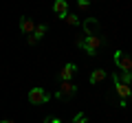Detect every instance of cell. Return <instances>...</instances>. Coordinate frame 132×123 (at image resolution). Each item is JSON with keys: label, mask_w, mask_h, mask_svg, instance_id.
Masks as SVG:
<instances>
[{"label": "cell", "mask_w": 132, "mask_h": 123, "mask_svg": "<svg viewBox=\"0 0 132 123\" xmlns=\"http://www.w3.org/2000/svg\"><path fill=\"white\" fill-rule=\"evenodd\" d=\"M75 44L79 48H84L86 55L95 57L99 51H101V46H104V38H101V35H84V38H77Z\"/></svg>", "instance_id": "1"}, {"label": "cell", "mask_w": 132, "mask_h": 123, "mask_svg": "<svg viewBox=\"0 0 132 123\" xmlns=\"http://www.w3.org/2000/svg\"><path fill=\"white\" fill-rule=\"evenodd\" d=\"M75 95H77V86L73 84V81H60V86H57V92H55L57 99L68 101V99H73Z\"/></svg>", "instance_id": "2"}, {"label": "cell", "mask_w": 132, "mask_h": 123, "mask_svg": "<svg viewBox=\"0 0 132 123\" xmlns=\"http://www.w3.org/2000/svg\"><path fill=\"white\" fill-rule=\"evenodd\" d=\"M48 99H51V95H48L44 88H31L29 90V101H31L33 106H42V103H46Z\"/></svg>", "instance_id": "3"}, {"label": "cell", "mask_w": 132, "mask_h": 123, "mask_svg": "<svg viewBox=\"0 0 132 123\" xmlns=\"http://www.w3.org/2000/svg\"><path fill=\"white\" fill-rule=\"evenodd\" d=\"M114 64H117L121 71H126V73L132 71V57L128 55L126 51H114Z\"/></svg>", "instance_id": "4"}, {"label": "cell", "mask_w": 132, "mask_h": 123, "mask_svg": "<svg viewBox=\"0 0 132 123\" xmlns=\"http://www.w3.org/2000/svg\"><path fill=\"white\" fill-rule=\"evenodd\" d=\"M75 73H77V64L68 61V64H64V68L57 73V79H60V81H73Z\"/></svg>", "instance_id": "5"}, {"label": "cell", "mask_w": 132, "mask_h": 123, "mask_svg": "<svg viewBox=\"0 0 132 123\" xmlns=\"http://www.w3.org/2000/svg\"><path fill=\"white\" fill-rule=\"evenodd\" d=\"M81 27H84V35H101L99 33V20L97 18H86L81 22Z\"/></svg>", "instance_id": "6"}, {"label": "cell", "mask_w": 132, "mask_h": 123, "mask_svg": "<svg viewBox=\"0 0 132 123\" xmlns=\"http://www.w3.org/2000/svg\"><path fill=\"white\" fill-rule=\"evenodd\" d=\"M33 29H35V22H33L31 18H27V15H22V18H20V31H22L24 35H31Z\"/></svg>", "instance_id": "7"}, {"label": "cell", "mask_w": 132, "mask_h": 123, "mask_svg": "<svg viewBox=\"0 0 132 123\" xmlns=\"http://www.w3.org/2000/svg\"><path fill=\"white\" fill-rule=\"evenodd\" d=\"M53 11H55L57 18H64L68 13V5H66V0H55L53 2Z\"/></svg>", "instance_id": "8"}, {"label": "cell", "mask_w": 132, "mask_h": 123, "mask_svg": "<svg viewBox=\"0 0 132 123\" xmlns=\"http://www.w3.org/2000/svg\"><path fill=\"white\" fill-rule=\"evenodd\" d=\"M106 75H108V73H106L104 68H95V71L90 73V77H88V81H90V84H101V81L106 79Z\"/></svg>", "instance_id": "9"}, {"label": "cell", "mask_w": 132, "mask_h": 123, "mask_svg": "<svg viewBox=\"0 0 132 123\" xmlns=\"http://www.w3.org/2000/svg\"><path fill=\"white\" fill-rule=\"evenodd\" d=\"M114 88H117V95L121 97V99L128 101V99L132 97V88H130L128 84H114Z\"/></svg>", "instance_id": "10"}, {"label": "cell", "mask_w": 132, "mask_h": 123, "mask_svg": "<svg viewBox=\"0 0 132 123\" xmlns=\"http://www.w3.org/2000/svg\"><path fill=\"white\" fill-rule=\"evenodd\" d=\"M112 81H114V84H128V86H130L132 84V75L126 73V71H121V73H117V75L112 77Z\"/></svg>", "instance_id": "11"}, {"label": "cell", "mask_w": 132, "mask_h": 123, "mask_svg": "<svg viewBox=\"0 0 132 123\" xmlns=\"http://www.w3.org/2000/svg\"><path fill=\"white\" fill-rule=\"evenodd\" d=\"M46 31H48V27L46 24H35V29H33V33H31V38L38 42V40H42L44 35H46Z\"/></svg>", "instance_id": "12"}, {"label": "cell", "mask_w": 132, "mask_h": 123, "mask_svg": "<svg viewBox=\"0 0 132 123\" xmlns=\"http://www.w3.org/2000/svg\"><path fill=\"white\" fill-rule=\"evenodd\" d=\"M62 20H64L66 24H71V27H77V24H81V22H79V18H77L75 13H66Z\"/></svg>", "instance_id": "13"}, {"label": "cell", "mask_w": 132, "mask_h": 123, "mask_svg": "<svg viewBox=\"0 0 132 123\" xmlns=\"http://www.w3.org/2000/svg\"><path fill=\"white\" fill-rule=\"evenodd\" d=\"M73 123H88V117H86L84 112H77L75 117H73Z\"/></svg>", "instance_id": "14"}, {"label": "cell", "mask_w": 132, "mask_h": 123, "mask_svg": "<svg viewBox=\"0 0 132 123\" xmlns=\"http://www.w3.org/2000/svg\"><path fill=\"white\" fill-rule=\"evenodd\" d=\"M77 7H79L81 11H86V9L90 7V0H77Z\"/></svg>", "instance_id": "15"}, {"label": "cell", "mask_w": 132, "mask_h": 123, "mask_svg": "<svg viewBox=\"0 0 132 123\" xmlns=\"http://www.w3.org/2000/svg\"><path fill=\"white\" fill-rule=\"evenodd\" d=\"M46 123H62V119H60V117H48Z\"/></svg>", "instance_id": "16"}, {"label": "cell", "mask_w": 132, "mask_h": 123, "mask_svg": "<svg viewBox=\"0 0 132 123\" xmlns=\"http://www.w3.org/2000/svg\"><path fill=\"white\" fill-rule=\"evenodd\" d=\"M0 123H15V121H11V119H2Z\"/></svg>", "instance_id": "17"}, {"label": "cell", "mask_w": 132, "mask_h": 123, "mask_svg": "<svg viewBox=\"0 0 132 123\" xmlns=\"http://www.w3.org/2000/svg\"><path fill=\"white\" fill-rule=\"evenodd\" d=\"M130 75H132V71H130Z\"/></svg>", "instance_id": "18"}, {"label": "cell", "mask_w": 132, "mask_h": 123, "mask_svg": "<svg viewBox=\"0 0 132 123\" xmlns=\"http://www.w3.org/2000/svg\"><path fill=\"white\" fill-rule=\"evenodd\" d=\"M93 2H95V0H93Z\"/></svg>", "instance_id": "19"}]
</instances>
